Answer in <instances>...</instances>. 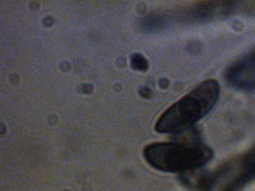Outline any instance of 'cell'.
Here are the masks:
<instances>
[{"label": "cell", "instance_id": "1", "mask_svg": "<svg viewBox=\"0 0 255 191\" xmlns=\"http://www.w3.org/2000/svg\"><path fill=\"white\" fill-rule=\"evenodd\" d=\"M220 87L209 79L167 109L156 123V130L165 134H178L189 129L214 107L219 99Z\"/></svg>", "mask_w": 255, "mask_h": 191}, {"label": "cell", "instance_id": "2", "mask_svg": "<svg viewBox=\"0 0 255 191\" xmlns=\"http://www.w3.org/2000/svg\"><path fill=\"white\" fill-rule=\"evenodd\" d=\"M149 164L160 171L186 173L205 166L213 158V151L198 140L155 143L144 149Z\"/></svg>", "mask_w": 255, "mask_h": 191}, {"label": "cell", "instance_id": "3", "mask_svg": "<svg viewBox=\"0 0 255 191\" xmlns=\"http://www.w3.org/2000/svg\"><path fill=\"white\" fill-rule=\"evenodd\" d=\"M230 80L241 88H255V53L240 61L230 72Z\"/></svg>", "mask_w": 255, "mask_h": 191}, {"label": "cell", "instance_id": "4", "mask_svg": "<svg viewBox=\"0 0 255 191\" xmlns=\"http://www.w3.org/2000/svg\"><path fill=\"white\" fill-rule=\"evenodd\" d=\"M131 65L135 70L145 71L148 67V62L146 58L140 54H134L131 57Z\"/></svg>", "mask_w": 255, "mask_h": 191}, {"label": "cell", "instance_id": "5", "mask_svg": "<svg viewBox=\"0 0 255 191\" xmlns=\"http://www.w3.org/2000/svg\"><path fill=\"white\" fill-rule=\"evenodd\" d=\"M246 159H247L248 162L250 164L251 167H252V169L253 170L254 173H255V150H254V152L250 155L246 157Z\"/></svg>", "mask_w": 255, "mask_h": 191}]
</instances>
